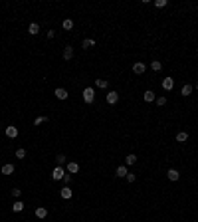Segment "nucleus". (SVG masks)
I'll list each match as a JSON object with an SVG mask.
<instances>
[{
  "instance_id": "f257e3e1",
  "label": "nucleus",
  "mask_w": 198,
  "mask_h": 222,
  "mask_svg": "<svg viewBox=\"0 0 198 222\" xmlns=\"http://www.w3.org/2000/svg\"><path fill=\"white\" fill-rule=\"evenodd\" d=\"M93 99H95V89L93 87H85V89H83V101L93 103Z\"/></svg>"
},
{
  "instance_id": "f03ea898",
  "label": "nucleus",
  "mask_w": 198,
  "mask_h": 222,
  "mask_svg": "<svg viewBox=\"0 0 198 222\" xmlns=\"http://www.w3.org/2000/svg\"><path fill=\"white\" fill-rule=\"evenodd\" d=\"M64 177H65L64 167H56V169L52 171V179H54V181H64Z\"/></svg>"
},
{
  "instance_id": "7ed1b4c3",
  "label": "nucleus",
  "mask_w": 198,
  "mask_h": 222,
  "mask_svg": "<svg viewBox=\"0 0 198 222\" xmlns=\"http://www.w3.org/2000/svg\"><path fill=\"white\" fill-rule=\"evenodd\" d=\"M4 133H6V137H10V139H16V137H18V127L8 125V127L4 129Z\"/></svg>"
},
{
  "instance_id": "20e7f679",
  "label": "nucleus",
  "mask_w": 198,
  "mask_h": 222,
  "mask_svg": "<svg viewBox=\"0 0 198 222\" xmlns=\"http://www.w3.org/2000/svg\"><path fill=\"white\" fill-rule=\"evenodd\" d=\"M145 70H147V64H143V62H137V64H133V73L141 75V73H145Z\"/></svg>"
},
{
  "instance_id": "39448f33",
  "label": "nucleus",
  "mask_w": 198,
  "mask_h": 222,
  "mask_svg": "<svg viewBox=\"0 0 198 222\" xmlns=\"http://www.w3.org/2000/svg\"><path fill=\"white\" fill-rule=\"evenodd\" d=\"M105 99H107V103H109V105H115V103L119 101V93H117V91H109Z\"/></svg>"
},
{
  "instance_id": "423d86ee",
  "label": "nucleus",
  "mask_w": 198,
  "mask_h": 222,
  "mask_svg": "<svg viewBox=\"0 0 198 222\" xmlns=\"http://www.w3.org/2000/svg\"><path fill=\"white\" fill-rule=\"evenodd\" d=\"M54 95H56L60 101H65V99H67V89H64V87H58V89L54 91Z\"/></svg>"
},
{
  "instance_id": "0eeeda50",
  "label": "nucleus",
  "mask_w": 198,
  "mask_h": 222,
  "mask_svg": "<svg viewBox=\"0 0 198 222\" xmlns=\"http://www.w3.org/2000/svg\"><path fill=\"white\" fill-rule=\"evenodd\" d=\"M127 173H129V169L125 165H121V167H117V169H115V177H119V179H125V177H127Z\"/></svg>"
},
{
  "instance_id": "6e6552de",
  "label": "nucleus",
  "mask_w": 198,
  "mask_h": 222,
  "mask_svg": "<svg viewBox=\"0 0 198 222\" xmlns=\"http://www.w3.org/2000/svg\"><path fill=\"white\" fill-rule=\"evenodd\" d=\"M14 165H12V163H6V165H2V169H0V173L2 175H14Z\"/></svg>"
},
{
  "instance_id": "1a4fd4ad",
  "label": "nucleus",
  "mask_w": 198,
  "mask_h": 222,
  "mask_svg": "<svg viewBox=\"0 0 198 222\" xmlns=\"http://www.w3.org/2000/svg\"><path fill=\"white\" fill-rule=\"evenodd\" d=\"M172 87H174V79H172V77H165V79H163V89H165V91H170Z\"/></svg>"
},
{
  "instance_id": "9d476101",
  "label": "nucleus",
  "mask_w": 198,
  "mask_h": 222,
  "mask_svg": "<svg viewBox=\"0 0 198 222\" xmlns=\"http://www.w3.org/2000/svg\"><path fill=\"white\" fill-rule=\"evenodd\" d=\"M60 196H62L64 200H69L71 196H73V192H71V188H69V186H64V188L60 190Z\"/></svg>"
},
{
  "instance_id": "9b49d317",
  "label": "nucleus",
  "mask_w": 198,
  "mask_h": 222,
  "mask_svg": "<svg viewBox=\"0 0 198 222\" xmlns=\"http://www.w3.org/2000/svg\"><path fill=\"white\" fill-rule=\"evenodd\" d=\"M62 56H64V60H65V62H69L71 58H73V48H71V46H65V48H64V54H62Z\"/></svg>"
},
{
  "instance_id": "f8f14e48",
  "label": "nucleus",
  "mask_w": 198,
  "mask_h": 222,
  "mask_svg": "<svg viewBox=\"0 0 198 222\" xmlns=\"http://www.w3.org/2000/svg\"><path fill=\"white\" fill-rule=\"evenodd\" d=\"M143 99H145L147 103H151V101H155L157 99V95H155V91H151V89H147L145 93H143Z\"/></svg>"
},
{
  "instance_id": "ddd939ff",
  "label": "nucleus",
  "mask_w": 198,
  "mask_h": 222,
  "mask_svg": "<svg viewBox=\"0 0 198 222\" xmlns=\"http://www.w3.org/2000/svg\"><path fill=\"white\" fill-rule=\"evenodd\" d=\"M95 46V40H91V38H83L81 40V48L83 50H89V48H93Z\"/></svg>"
},
{
  "instance_id": "4468645a",
  "label": "nucleus",
  "mask_w": 198,
  "mask_h": 222,
  "mask_svg": "<svg viewBox=\"0 0 198 222\" xmlns=\"http://www.w3.org/2000/svg\"><path fill=\"white\" fill-rule=\"evenodd\" d=\"M28 34H30V36H38V34H40V26H38L36 22H32L30 26H28Z\"/></svg>"
},
{
  "instance_id": "2eb2a0df",
  "label": "nucleus",
  "mask_w": 198,
  "mask_h": 222,
  "mask_svg": "<svg viewBox=\"0 0 198 222\" xmlns=\"http://www.w3.org/2000/svg\"><path fill=\"white\" fill-rule=\"evenodd\" d=\"M77 171H79V163H75V161H69V163H67V173L73 175V173H77Z\"/></svg>"
},
{
  "instance_id": "dca6fc26",
  "label": "nucleus",
  "mask_w": 198,
  "mask_h": 222,
  "mask_svg": "<svg viewBox=\"0 0 198 222\" xmlns=\"http://www.w3.org/2000/svg\"><path fill=\"white\" fill-rule=\"evenodd\" d=\"M166 177H168V181H178L180 175H178V171H176V169H168Z\"/></svg>"
},
{
  "instance_id": "f3484780",
  "label": "nucleus",
  "mask_w": 198,
  "mask_h": 222,
  "mask_svg": "<svg viewBox=\"0 0 198 222\" xmlns=\"http://www.w3.org/2000/svg\"><path fill=\"white\" fill-rule=\"evenodd\" d=\"M135 163H137V155H127V157H125V167H131V165H135Z\"/></svg>"
},
{
  "instance_id": "a211bd4d",
  "label": "nucleus",
  "mask_w": 198,
  "mask_h": 222,
  "mask_svg": "<svg viewBox=\"0 0 198 222\" xmlns=\"http://www.w3.org/2000/svg\"><path fill=\"white\" fill-rule=\"evenodd\" d=\"M36 216H38V218H46V216H48V208L38 206V208H36Z\"/></svg>"
},
{
  "instance_id": "6ab92c4d",
  "label": "nucleus",
  "mask_w": 198,
  "mask_h": 222,
  "mask_svg": "<svg viewBox=\"0 0 198 222\" xmlns=\"http://www.w3.org/2000/svg\"><path fill=\"white\" fill-rule=\"evenodd\" d=\"M95 87H99V89H107L109 81H107V79H95Z\"/></svg>"
},
{
  "instance_id": "aec40b11",
  "label": "nucleus",
  "mask_w": 198,
  "mask_h": 222,
  "mask_svg": "<svg viewBox=\"0 0 198 222\" xmlns=\"http://www.w3.org/2000/svg\"><path fill=\"white\" fill-rule=\"evenodd\" d=\"M56 163H58V167H64L65 163H67V157H65L64 153H60V155L56 157Z\"/></svg>"
},
{
  "instance_id": "412c9836",
  "label": "nucleus",
  "mask_w": 198,
  "mask_h": 222,
  "mask_svg": "<svg viewBox=\"0 0 198 222\" xmlns=\"http://www.w3.org/2000/svg\"><path fill=\"white\" fill-rule=\"evenodd\" d=\"M12 210H14V212H22L24 210V202H22V200H16V202L12 204Z\"/></svg>"
},
{
  "instance_id": "4be33fe9",
  "label": "nucleus",
  "mask_w": 198,
  "mask_h": 222,
  "mask_svg": "<svg viewBox=\"0 0 198 222\" xmlns=\"http://www.w3.org/2000/svg\"><path fill=\"white\" fill-rule=\"evenodd\" d=\"M192 89H194V87H192L190 83H186V85L182 87V91H180V95H184V97H186V95H190V93H192Z\"/></svg>"
},
{
  "instance_id": "5701e85b",
  "label": "nucleus",
  "mask_w": 198,
  "mask_h": 222,
  "mask_svg": "<svg viewBox=\"0 0 198 222\" xmlns=\"http://www.w3.org/2000/svg\"><path fill=\"white\" fill-rule=\"evenodd\" d=\"M62 28H64V30H71V28H73V20L65 18L64 22H62Z\"/></svg>"
},
{
  "instance_id": "b1692460",
  "label": "nucleus",
  "mask_w": 198,
  "mask_h": 222,
  "mask_svg": "<svg viewBox=\"0 0 198 222\" xmlns=\"http://www.w3.org/2000/svg\"><path fill=\"white\" fill-rule=\"evenodd\" d=\"M186 139H188V133H184V131L176 133V141H178V143H184Z\"/></svg>"
},
{
  "instance_id": "393cba45",
  "label": "nucleus",
  "mask_w": 198,
  "mask_h": 222,
  "mask_svg": "<svg viewBox=\"0 0 198 222\" xmlns=\"http://www.w3.org/2000/svg\"><path fill=\"white\" fill-rule=\"evenodd\" d=\"M151 68H153V70H155V72H161V68H163V64H161V62H159V60H153V62H151Z\"/></svg>"
},
{
  "instance_id": "a878e982",
  "label": "nucleus",
  "mask_w": 198,
  "mask_h": 222,
  "mask_svg": "<svg viewBox=\"0 0 198 222\" xmlns=\"http://www.w3.org/2000/svg\"><path fill=\"white\" fill-rule=\"evenodd\" d=\"M16 159H24V157H26V149H22V147H20V149H16Z\"/></svg>"
},
{
  "instance_id": "bb28decb",
  "label": "nucleus",
  "mask_w": 198,
  "mask_h": 222,
  "mask_svg": "<svg viewBox=\"0 0 198 222\" xmlns=\"http://www.w3.org/2000/svg\"><path fill=\"white\" fill-rule=\"evenodd\" d=\"M46 121H48V117L40 115V117H36V119H34V125H42V123H46Z\"/></svg>"
},
{
  "instance_id": "cd10ccee",
  "label": "nucleus",
  "mask_w": 198,
  "mask_h": 222,
  "mask_svg": "<svg viewBox=\"0 0 198 222\" xmlns=\"http://www.w3.org/2000/svg\"><path fill=\"white\" fill-rule=\"evenodd\" d=\"M155 103H157L159 107H165L166 105V97H157V99H155Z\"/></svg>"
},
{
  "instance_id": "c85d7f7f",
  "label": "nucleus",
  "mask_w": 198,
  "mask_h": 222,
  "mask_svg": "<svg viewBox=\"0 0 198 222\" xmlns=\"http://www.w3.org/2000/svg\"><path fill=\"white\" fill-rule=\"evenodd\" d=\"M166 4H168V0H155V6L157 8H165Z\"/></svg>"
},
{
  "instance_id": "c756f323",
  "label": "nucleus",
  "mask_w": 198,
  "mask_h": 222,
  "mask_svg": "<svg viewBox=\"0 0 198 222\" xmlns=\"http://www.w3.org/2000/svg\"><path fill=\"white\" fill-rule=\"evenodd\" d=\"M12 196H14V198H20V196H22V190H20V188H12Z\"/></svg>"
},
{
  "instance_id": "7c9ffc66",
  "label": "nucleus",
  "mask_w": 198,
  "mask_h": 222,
  "mask_svg": "<svg viewBox=\"0 0 198 222\" xmlns=\"http://www.w3.org/2000/svg\"><path fill=\"white\" fill-rule=\"evenodd\" d=\"M127 182H135V179H137V175H133V173H127Z\"/></svg>"
},
{
  "instance_id": "2f4dec72",
  "label": "nucleus",
  "mask_w": 198,
  "mask_h": 222,
  "mask_svg": "<svg viewBox=\"0 0 198 222\" xmlns=\"http://www.w3.org/2000/svg\"><path fill=\"white\" fill-rule=\"evenodd\" d=\"M69 181H71V175H67V173H65V177H64V182L67 185V182H69Z\"/></svg>"
},
{
  "instance_id": "473e14b6",
  "label": "nucleus",
  "mask_w": 198,
  "mask_h": 222,
  "mask_svg": "<svg viewBox=\"0 0 198 222\" xmlns=\"http://www.w3.org/2000/svg\"><path fill=\"white\" fill-rule=\"evenodd\" d=\"M196 89H198V83H196Z\"/></svg>"
}]
</instances>
